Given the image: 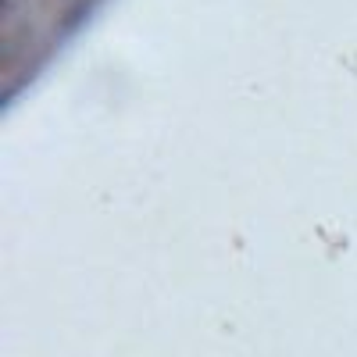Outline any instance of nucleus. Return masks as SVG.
<instances>
[]
</instances>
